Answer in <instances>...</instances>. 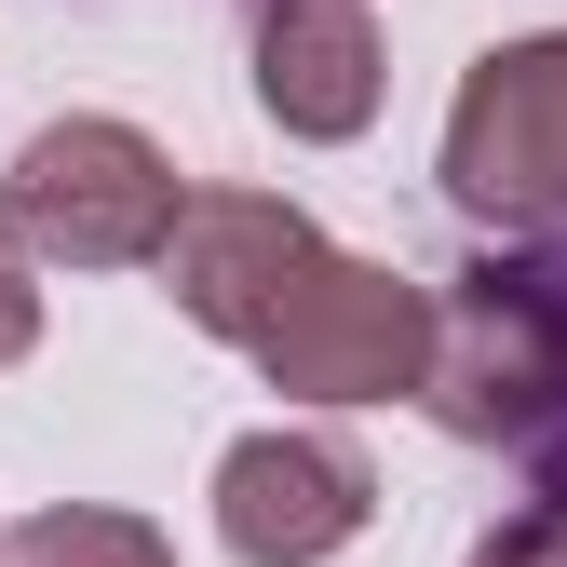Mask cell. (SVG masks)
<instances>
[{"label":"cell","instance_id":"cell-1","mask_svg":"<svg viewBox=\"0 0 567 567\" xmlns=\"http://www.w3.org/2000/svg\"><path fill=\"white\" fill-rule=\"evenodd\" d=\"M446 433L540 446L567 433V257H486L460 298H433V365H419Z\"/></svg>","mask_w":567,"mask_h":567},{"label":"cell","instance_id":"cell-2","mask_svg":"<svg viewBox=\"0 0 567 567\" xmlns=\"http://www.w3.org/2000/svg\"><path fill=\"white\" fill-rule=\"evenodd\" d=\"M0 230L68 270H135L176 230V163L135 122H41L0 176Z\"/></svg>","mask_w":567,"mask_h":567},{"label":"cell","instance_id":"cell-3","mask_svg":"<svg viewBox=\"0 0 567 567\" xmlns=\"http://www.w3.org/2000/svg\"><path fill=\"white\" fill-rule=\"evenodd\" d=\"M446 189L486 230H567V28L501 41L446 109Z\"/></svg>","mask_w":567,"mask_h":567},{"label":"cell","instance_id":"cell-4","mask_svg":"<svg viewBox=\"0 0 567 567\" xmlns=\"http://www.w3.org/2000/svg\"><path fill=\"white\" fill-rule=\"evenodd\" d=\"M257 365L284 392H324V405H392L433 365V298H419L405 270H379V257H311L298 298L270 311Z\"/></svg>","mask_w":567,"mask_h":567},{"label":"cell","instance_id":"cell-5","mask_svg":"<svg viewBox=\"0 0 567 567\" xmlns=\"http://www.w3.org/2000/svg\"><path fill=\"white\" fill-rule=\"evenodd\" d=\"M324 244H311V217L298 203H270V189H203V203H176V230H163V284H176V311L203 324V338H270V311L298 298V270H311Z\"/></svg>","mask_w":567,"mask_h":567},{"label":"cell","instance_id":"cell-6","mask_svg":"<svg viewBox=\"0 0 567 567\" xmlns=\"http://www.w3.org/2000/svg\"><path fill=\"white\" fill-rule=\"evenodd\" d=\"M365 460L324 446V433H244L217 460V540L244 567H324L351 527H365Z\"/></svg>","mask_w":567,"mask_h":567},{"label":"cell","instance_id":"cell-7","mask_svg":"<svg viewBox=\"0 0 567 567\" xmlns=\"http://www.w3.org/2000/svg\"><path fill=\"white\" fill-rule=\"evenodd\" d=\"M257 109L284 135H365L379 122V28H365V0H270L257 14Z\"/></svg>","mask_w":567,"mask_h":567},{"label":"cell","instance_id":"cell-8","mask_svg":"<svg viewBox=\"0 0 567 567\" xmlns=\"http://www.w3.org/2000/svg\"><path fill=\"white\" fill-rule=\"evenodd\" d=\"M0 567H176V540H163L150 514H95V501H68V514H41V527L0 540Z\"/></svg>","mask_w":567,"mask_h":567},{"label":"cell","instance_id":"cell-9","mask_svg":"<svg viewBox=\"0 0 567 567\" xmlns=\"http://www.w3.org/2000/svg\"><path fill=\"white\" fill-rule=\"evenodd\" d=\"M473 567H567V514H554V501H540V514H514V527L486 540Z\"/></svg>","mask_w":567,"mask_h":567},{"label":"cell","instance_id":"cell-10","mask_svg":"<svg viewBox=\"0 0 567 567\" xmlns=\"http://www.w3.org/2000/svg\"><path fill=\"white\" fill-rule=\"evenodd\" d=\"M28 338H41V284H28L14 244H0V365H28Z\"/></svg>","mask_w":567,"mask_h":567},{"label":"cell","instance_id":"cell-11","mask_svg":"<svg viewBox=\"0 0 567 567\" xmlns=\"http://www.w3.org/2000/svg\"><path fill=\"white\" fill-rule=\"evenodd\" d=\"M554 514H567V460H554Z\"/></svg>","mask_w":567,"mask_h":567}]
</instances>
